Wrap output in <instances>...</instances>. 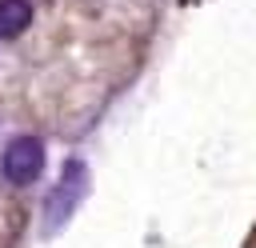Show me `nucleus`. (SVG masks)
I'll return each mask as SVG.
<instances>
[{"mask_svg": "<svg viewBox=\"0 0 256 248\" xmlns=\"http://www.w3.org/2000/svg\"><path fill=\"white\" fill-rule=\"evenodd\" d=\"M28 24H32L28 0H0V36H20Z\"/></svg>", "mask_w": 256, "mask_h": 248, "instance_id": "nucleus-2", "label": "nucleus"}, {"mask_svg": "<svg viewBox=\"0 0 256 248\" xmlns=\"http://www.w3.org/2000/svg\"><path fill=\"white\" fill-rule=\"evenodd\" d=\"M44 168V144L36 136H16L4 152V176L12 184H32Z\"/></svg>", "mask_w": 256, "mask_h": 248, "instance_id": "nucleus-1", "label": "nucleus"}]
</instances>
